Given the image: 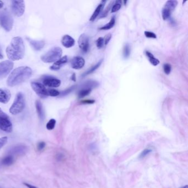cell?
I'll use <instances>...</instances> for the list:
<instances>
[{"label": "cell", "mask_w": 188, "mask_h": 188, "mask_svg": "<svg viewBox=\"0 0 188 188\" xmlns=\"http://www.w3.org/2000/svg\"><path fill=\"white\" fill-rule=\"evenodd\" d=\"M6 54L11 61H17L23 59L25 54V45L23 39L19 37L13 38L7 47Z\"/></svg>", "instance_id": "1"}, {"label": "cell", "mask_w": 188, "mask_h": 188, "mask_svg": "<svg viewBox=\"0 0 188 188\" xmlns=\"http://www.w3.org/2000/svg\"><path fill=\"white\" fill-rule=\"evenodd\" d=\"M32 70L27 66H21L14 69L8 76L7 84L10 87H14L28 80L31 75Z\"/></svg>", "instance_id": "2"}, {"label": "cell", "mask_w": 188, "mask_h": 188, "mask_svg": "<svg viewBox=\"0 0 188 188\" xmlns=\"http://www.w3.org/2000/svg\"><path fill=\"white\" fill-rule=\"evenodd\" d=\"M63 50L60 47H54L41 57V60L44 63H52L56 62L61 58Z\"/></svg>", "instance_id": "3"}, {"label": "cell", "mask_w": 188, "mask_h": 188, "mask_svg": "<svg viewBox=\"0 0 188 188\" xmlns=\"http://www.w3.org/2000/svg\"><path fill=\"white\" fill-rule=\"evenodd\" d=\"M25 106V97L22 92L18 93L10 109V112L13 115H17L21 113Z\"/></svg>", "instance_id": "4"}, {"label": "cell", "mask_w": 188, "mask_h": 188, "mask_svg": "<svg viewBox=\"0 0 188 188\" xmlns=\"http://www.w3.org/2000/svg\"><path fill=\"white\" fill-rule=\"evenodd\" d=\"M0 25L7 31H11L13 25L11 14L6 11H0Z\"/></svg>", "instance_id": "5"}, {"label": "cell", "mask_w": 188, "mask_h": 188, "mask_svg": "<svg viewBox=\"0 0 188 188\" xmlns=\"http://www.w3.org/2000/svg\"><path fill=\"white\" fill-rule=\"evenodd\" d=\"M178 5V1L176 0H169L166 2L163 7L162 14L163 20H166L169 19L172 13L175 10Z\"/></svg>", "instance_id": "6"}, {"label": "cell", "mask_w": 188, "mask_h": 188, "mask_svg": "<svg viewBox=\"0 0 188 188\" xmlns=\"http://www.w3.org/2000/svg\"><path fill=\"white\" fill-rule=\"evenodd\" d=\"M0 129L6 132L12 131V124L9 116L0 108Z\"/></svg>", "instance_id": "7"}, {"label": "cell", "mask_w": 188, "mask_h": 188, "mask_svg": "<svg viewBox=\"0 0 188 188\" xmlns=\"http://www.w3.org/2000/svg\"><path fill=\"white\" fill-rule=\"evenodd\" d=\"M12 12L17 17H21L25 11V3L24 1L13 0L11 3Z\"/></svg>", "instance_id": "8"}, {"label": "cell", "mask_w": 188, "mask_h": 188, "mask_svg": "<svg viewBox=\"0 0 188 188\" xmlns=\"http://www.w3.org/2000/svg\"><path fill=\"white\" fill-rule=\"evenodd\" d=\"M31 88L36 94L42 98H45L49 96L48 90L46 88L43 84L39 82H33L31 83Z\"/></svg>", "instance_id": "9"}, {"label": "cell", "mask_w": 188, "mask_h": 188, "mask_svg": "<svg viewBox=\"0 0 188 188\" xmlns=\"http://www.w3.org/2000/svg\"><path fill=\"white\" fill-rule=\"evenodd\" d=\"M13 63L10 60H6L0 63V80L5 78L13 67Z\"/></svg>", "instance_id": "10"}, {"label": "cell", "mask_w": 188, "mask_h": 188, "mask_svg": "<svg viewBox=\"0 0 188 188\" xmlns=\"http://www.w3.org/2000/svg\"><path fill=\"white\" fill-rule=\"evenodd\" d=\"M78 43L81 50L84 53H87L89 50V37L88 35L84 33L82 34L79 37Z\"/></svg>", "instance_id": "11"}, {"label": "cell", "mask_w": 188, "mask_h": 188, "mask_svg": "<svg viewBox=\"0 0 188 188\" xmlns=\"http://www.w3.org/2000/svg\"><path fill=\"white\" fill-rule=\"evenodd\" d=\"M43 84L49 87L57 88L60 86L61 81L54 77H47L45 78L43 80Z\"/></svg>", "instance_id": "12"}, {"label": "cell", "mask_w": 188, "mask_h": 188, "mask_svg": "<svg viewBox=\"0 0 188 188\" xmlns=\"http://www.w3.org/2000/svg\"><path fill=\"white\" fill-rule=\"evenodd\" d=\"M84 64L85 60L81 57H74L71 61V66L74 69H81L83 67Z\"/></svg>", "instance_id": "13"}, {"label": "cell", "mask_w": 188, "mask_h": 188, "mask_svg": "<svg viewBox=\"0 0 188 188\" xmlns=\"http://www.w3.org/2000/svg\"><path fill=\"white\" fill-rule=\"evenodd\" d=\"M27 147L22 144H19L16 146L12 148L10 151H9V155H12L13 156V155H23L25 154L27 152Z\"/></svg>", "instance_id": "14"}, {"label": "cell", "mask_w": 188, "mask_h": 188, "mask_svg": "<svg viewBox=\"0 0 188 188\" xmlns=\"http://www.w3.org/2000/svg\"><path fill=\"white\" fill-rule=\"evenodd\" d=\"M11 94L8 89L0 88V103L6 104L11 98Z\"/></svg>", "instance_id": "15"}, {"label": "cell", "mask_w": 188, "mask_h": 188, "mask_svg": "<svg viewBox=\"0 0 188 188\" xmlns=\"http://www.w3.org/2000/svg\"><path fill=\"white\" fill-rule=\"evenodd\" d=\"M68 61V59L67 56H64L63 57H61L55 63L50 67V69L53 71H57L60 69Z\"/></svg>", "instance_id": "16"}, {"label": "cell", "mask_w": 188, "mask_h": 188, "mask_svg": "<svg viewBox=\"0 0 188 188\" xmlns=\"http://www.w3.org/2000/svg\"><path fill=\"white\" fill-rule=\"evenodd\" d=\"M61 43L63 46L66 48H69L74 46L75 40L69 35H65L61 39Z\"/></svg>", "instance_id": "17"}, {"label": "cell", "mask_w": 188, "mask_h": 188, "mask_svg": "<svg viewBox=\"0 0 188 188\" xmlns=\"http://www.w3.org/2000/svg\"><path fill=\"white\" fill-rule=\"evenodd\" d=\"M27 39L31 47L35 50H42L45 46V42L43 40H35L29 38H27Z\"/></svg>", "instance_id": "18"}, {"label": "cell", "mask_w": 188, "mask_h": 188, "mask_svg": "<svg viewBox=\"0 0 188 188\" xmlns=\"http://www.w3.org/2000/svg\"><path fill=\"white\" fill-rule=\"evenodd\" d=\"M106 3V1H102L101 2L100 4L97 7V8H95L94 12H93V14L92 15V16L91 17V18L89 19V21L93 22L94 20L97 18V17L99 15L100 12H101L103 8H104Z\"/></svg>", "instance_id": "19"}, {"label": "cell", "mask_w": 188, "mask_h": 188, "mask_svg": "<svg viewBox=\"0 0 188 188\" xmlns=\"http://www.w3.org/2000/svg\"><path fill=\"white\" fill-rule=\"evenodd\" d=\"M35 108H36L37 112L38 113V116H39V119L41 120H43L45 118V113H44L43 105L39 100L36 101Z\"/></svg>", "instance_id": "20"}, {"label": "cell", "mask_w": 188, "mask_h": 188, "mask_svg": "<svg viewBox=\"0 0 188 188\" xmlns=\"http://www.w3.org/2000/svg\"><path fill=\"white\" fill-rule=\"evenodd\" d=\"M146 57H147L148 59L149 60L150 62L154 66H156L157 65H158L160 63V61L158 59H156L155 56L150 52L148 51H146Z\"/></svg>", "instance_id": "21"}, {"label": "cell", "mask_w": 188, "mask_h": 188, "mask_svg": "<svg viewBox=\"0 0 188 188\" xmlns=\"http://www.w3.org/2000/svg\"><path fill=\"white\" fill-rule=\"evenodd\" d=\"M103 61V59L99 61V62H98V63H97L96 65H95L94 66H93L92 67H91V68L88 69V70H87L86 72H85L82 75V77H85V76H86L88 75H89V74L93 73V72H94L96 69H98L100 67L101 64L102 63Z\"/></svg>", "instance_id": "22"}, {"label": "cell", "mask_w": 188, "mask_h": 188, "mask_svg": "<svg viewBox=\"0 0 188 188\" xmlns=\"http://www.w3.org/2000/svg\"><path fill=\"white\" fill-rule=\"evenodd\" d=\"M14 162V158L12 155H8L5 157H4L2 160V164L4 166H11L12 164Z\"/></svg>", "instance_id": "23"}, {"label": "cell", "mask_w": 188, "mask_h": 188, "mask_svg": "<svg viewBox=\"0 0 188 188\" xmlns=\"http://www.w3.org/2000/svg\"><path fill=\"white\" fill-rule=\"evenodd\" d=\"M115 24V17H113L109 23H108L106 25L101 27V28H100L99 29L100 30H109L114 27Z\"/></svg>", "instance_id": "24"}, {"label": "cell", "mask_w": 188, "mask_h": 188, "mask_svg": "<svg viewBox=\"0 0 188 188\" xmlns=\"http://www.w3.org/2000/svg\"><path fill=\"white\" fill-rule=\"evenodd\" d=\"M92 92V89L89 88H82L80 92H78V96L79 98H84L86 96H87Z\"/></svg>", "instance_id": "25"}, {"label": "cell", "mask_w": 188, "mask_h": 188, "mask_svg": "<svg viewBox=\"0 0 188 188\" xmlns=\"http://www.w3.org/2000/svg\"><path fill=\"white\" fill-rule=\"evenodd\" d=\"M121 5H122L121 1L120 0L116 1L115 4L113 5L111 8V13H115L119 11L121 7Z\"/></svg>", "instance_id": "26"}, {"label": "cell", "mask_w": 188, "mask_h": 188, "mask_svg": "<svg viewBox=\"0 0 188 188\" xmlns=\"http://www.w3.org/2000/svg\"><path fill=\"white\" fill-rule=\"evenodd\" d=\"M131 53V49L130 45L129 44H126L123 49V56L125 59H127L130 55Z\"/></svg>", "instance_id": "27"}, {"label": "cell", "mask_w": 188, "mask_h": 188, "mask_svg": "<svg viewBox=\"0 0 188 188\" xmlns=\"http://www.w3.org/2000/svg\"><path fill=\"white\" fill-rule=\"evenodd\" d=\"M55 125L56 120L54 119H50L46 124V129L49 130H52L55 128Z\"/></svg>", "instance_id": "28"}, {"label": "cell", "mask_w": 188, "mask_h": 188, "mask_svg": "<svg viewBox=\"0 0 188 188\" xmlns=\"http://www.w3.org/2000/svg\"><path fill=\"white\" fill-rule=\"evenodd\" d=\"M163 70L164 73L167 75H168L170 74L171 70H172V66L169 63H165L163 65Z\"/></svg>", "instance_id": "29"}, {"label": "cell", "mask_w": 188, "mask_h": 188, "mask_svg": "<svg viewBox=\"0 0 188 188\" xmlns=\"http://www.w3.org/2000/svg\"><path fill=\"white\" fill-rule=\"evenodd\" d=\"M97 46L98 49H101L104 45V40L103 37H99L96 41Z\"/></svg>", "instance_id": "30"}, {"label": "cell", "mask_w": 188, "mask_h": 188, "mask_svg": "<svg viewBox=\"0 0 188 188\" xmlns=\"http://www.w3.org/2000/svg\"><path fill=\"white\" fill-rule=\"evenodd\" d=\"M48 94H49V96L57 97V96L59 95L60 94V93L56 89H51L48 90Z\"/></svg>", "instance_id": "31"}, {"label": "cell", "mask_w": 188, "mask_h": 188, "mask_svg": "<svg viewBox=\"0 0 188 188\" xmlns=\"http://www.w3.org/2000/svg\"><path fill=\"white\" fill-rule=\"evenodd\" d=\"M144 35L145 36L148 38H152V39H156L157 35L155 33L153 32H151L149 31H144Z\"/></svg>", "instance_id": "32"}, {"label": "cell", "mask_w": 188, "mask_h": 188, "mask_svg": "<svg viewBox=\"0 0 188 188\" xmlns=\"http://www.w3.org/2000/svg\"><path fill=\"white\" fill-rule=\"evenodd\" d=\"M113 3V2H111V3L109 4V5H108V6L107 7V8L106 9V10H105V11L103 12V13L101 14V16H100L101 18L106 17L107 16V15H108V13L109 12V10H110V8H111L112 5Z\"/></svg>", "instance_id": "33"}, {"label": "cell", "mask_w": 188, "mask_h": 188, "mask_svg": "<svg viewBox=\"0 0 188 188\" xmlns=\"http://www.w3.org/2000/svg\"><path fill=\"white\" fill-rule=\"evenodd\" d=\"M8 138L7 136H4L0 138V149L6 144Z\"/></svg>", "instance_id": "34"}, {"label": "cell", "mask_w": 188, "mask_h": 188, "mask_svg": "<svg viewBox=\"0 0 188 188\" xmlns=\"http://www.w3.org/2000/svg\"><path fill=\"white\" fill-rule=\"evenodd\" d=\"M75 88V86H72L71 87H70L69 88H67V89H66L65 91H63V92L61 93V94H60L61 96H65V95H66L67 94H69V93H71L74 89Z\"/></svg>", "instance_id": "35"}, {"label": "cell", "mask_w": 188, "mask_h": 188, "mask_svg": "<svg viewBox=\"0 0 188 188\" xmlns=\"http://www.w3.org/2000/svg\"><path fill=\"white\" fill-rule=\"evenodd\" d=\"M151 149H148V148H146V149H145L142 152H141V155H140V158H144V157H145V156H146L148 153H150L151 152Z\"/></svg>", "instance_id": "36"}, {"label": "cell", "mask_w": 188, "mask_h": 188, "mask_svg": "<svg viewBox=\"0 0 188 188\" xmlns=\"http://www.w3.org/2000/svg\"><path fill=\"white\" fill-rule=\"evenodd\" d=\"M111 38H112V34H111L109 33V34H107L105 38H104V45H107V44L109 43Z\"/></svg>", "instance_id": "37"}, {"label": "cell", "mask_w": 188, "mask_h": 188, "mask_svg": "<svg viewBox=\"0 0 188 188\" xmlns=\"http://www.w3.org/2000/svg\"><path fill=\"white\" fill-rule=\"evenodd\" d=\"M45 147V143L44 142H39L37 146V148L39 151H42L43 150Z\"/></svg>", "instance_id": "38"}, {"label": "cell", "mask_w": 188, "mask_h": 188, "mask_svg": "<svg viewBox=\"0 0 188 188\" xmlns=\"http://www.w3.org/2000/svg\"><path fill=\"white\" fill-rule=\"evenodd\" d=\"M95 102L94 100H90V99H87V100H84L81 101L82 104H93Z\"/></svg>", "instance_id": "39"}, {"label": "cell", "mask_w": 188, "mask_h": 188, "mask_svg": "<svg viewBox=\"0 0 188 188\" xmlns=\"http://www.w3.org/2000/svg\"><path fill=\"white\" fill-rule=\"evenodd\" d=\"M24 184L25 185V186H27V187H28V188H38L37 187H35V186L31 185V184H28V183H24Z\"/></svg>", "instance_id": "40"}, {"label": "cell", "mask_w": 188, "mask_h": 188, "mask_svg": "<svg viewBox=\"0 0 188 188\" xmlns=\"http://www.w3.org/2000/svg\"><path fill=\"white\" fill-rule=\"evenodd\" d=\"M71 79H72L73 81H76V76L75 74H73V75H72V78H71Z\"/></svg>", "instance_id": "41"}, {"label": "cell", "mask_w": 188, "mask_h": 188, "mask_svg": "<svg viewBox=\"0 0 188 188\" xmlns=\"http://www.w3.org/2000/svg\"><path fill=\"white\" fill-rule=\"evenodd\" d=\"M3 6V2H2V1H0V8H2Z\"/></svg>", "instance_id": "42"}, {"label": "cell", "mask_w": 188, "mask_h": 188, "mask_svg": "<svg viewBox=\"0 0 188 188\" xmlns=\"http://www.w3.org/2000/svg\"><path fill=\"white\" fill-rule=\"evenodd\" d=\"M3 58V55H2V54L0 52V59H2Z\"/></svg>", "instance_id": "43"}, {"label": "cell", "mask_w": 188, "mask_h": 188, "mask_svg": "<svg viewBox=\"0 0 188 188\" xmlns=\"http://www.w3.org/2000/svg\"><path fill=\"white\" fill-rule=\"evenodd\" d=\"M188 188V185H185V186H184V187H182V188Z\"/></svg>", "instance_id": "44"}]
</instances>
